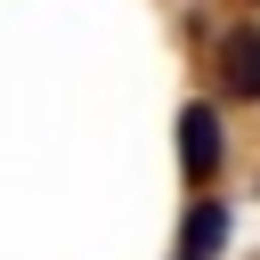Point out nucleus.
Masks as SVG:
<instances>
[{
    "mask_svg": "<svg viewBox=\"0 0 260 260\" xmlns=\"http://www.w3.org/2000/svg\"><path fill=\"white\" fill-rule=\"evenodd\" d=\"M219 154H228L219 106H179V171H187V187H211L219 179Z\"/></svg>",
    "mask_w": 260,
    "mask_h": 260,
    "instance_id": "nucleus-1",
    "label": "nucleus"
},
{
    "mask_svg": "<svg viewBox=\"0 0 260 260\" xmlns=\"http://www.w3.org/2000/svg\"><path fill=\"white\" fill-rule=\"evenodd\" d=\"M219 89L244 98V106H260V24L219 32Z\"/></svg>",
    "mask_w": 260,
    "mask_h": 260,
    "instance_id": "nucleus-2",
    "label": "nucleus"
}]
</instances>
